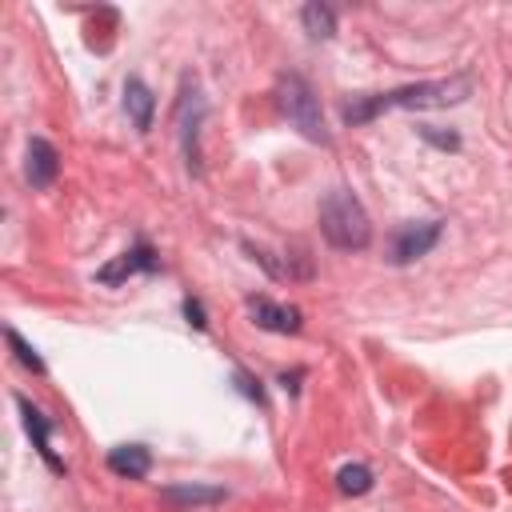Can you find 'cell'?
Wrapping results in <instances>:
<instances>
[{
  "label": "cell",
  "mask_w": 512,
  "mask_h": 512,
  "mask_svg": "<svg viewBox=\"0 0 512 512\" xmlns=\"http://www.w3.org/2000/svg\"><path fill=\"white\" fill-rule=\"evenodd\" d=\"M420 136H424L428 144L444 148V152H456V148H460V136H456V132H440L436 124H420Z\"/></svg>",
  "instance_id": "obj_16"
},
{
  "label": "cell",
  "mask_w": 512,
  "mask_h": 512,
  "mask_svg": "<svg viewBox=\"0 0 512 512\" xmlns=\"http://www.w3.org/2000/svg\"><path fill=\"white\" fill-rule=\"evenodd\" d=\"M180 308H184V320H188L192 328H200V332L208 328V316H204V304H200V300H192V296H184V304H180Z\"/></svg>",
  "instance_id": "obj_18"
},
{
  "label": "cell",
  "mask_w": 512,
  "mask_h": 512,
  "mask_svg": "<svg viewBox=\"0 0 512 512\" xmlns=\"http://www.w3.org/2000/svg\"><path fill=\"white\" fill-rule=\"evenodd\" d=\"M440 232H444V220H408V224H400V228L392 232L388 260H392V264H412V260L428 256V252L436 248Z\"/></svg>",
  "instance_id": "obj_4"
},
{
  "label": "cell",
  "mask_w": 512,
  "mask_h": 512,
  "mask_svg": "<svg viewBox=\"0 0 512 512\" xmlns=\"http://www.w3.org/2000/svg\"><path fill=\"white\" fill-rule=\"evenodd\" d=\"M300 24H304V32L312 40H332L336 36V12L328 4H320V0H312V4L300 8Z\"/></svg>",
  "instance_id": "obj_12"
},
{
  "label": "cell",
  "mask_w": 512,
  "mask_h": 512,
  "mask_svg": "<svg viewBox=\"0 0 512 512\" xmlns=\"http://www.w3.org/2000/svg\"><path fill=\"white\" fill-rule=\"evenodd\" d=\"M476 80L468 72L444 76V80H420V84H404L392 92H372V96H352L344 104V124H368L388 108H452L464 104L472 96Z\"/></svg>",
  "instance_id": "obj_1"
},
{
  "label": "cell",
  "mask_w": 512,
  "mask_h": 512,
  "mask_svg": "<svg viewBox=\"0 0 512 512\" xmlns=\"http://www.w3.org/2000/svg\"><path fill=\"white\" fill-rule=\"evenodd\" d=\"M156 268H160L156 248L144 244V240H136L128 252H120L112 264H104V268L96 272V280H100V284H124L128 276H136V272H156Z\"/></svg>",
  "instance_id": "obj_6"
},
{
  "label": "cell",
  "mask_w": 512,
  "mask_h": 512,
  "mask_svg": "<svg viewBox=\"0 0 512 512\" xmlns=\"http://www.w3.org/2000/svg\"><path fill=\"white\" fill-rule=\"evenodd\" d=\"M336 488H340L344 496H364V492L372 488V472H368L364 464H344V468L336 472Z\"/></svg>",
  "instance_id": "obj_14"
},
{
  "label": "cell",
  "mask_w": 512,
  "mask_h": 512,
  "mask_svg": "<svg viewBox=\"0 0 512 512\" xmlns=\"http://www.w3.org/2000/svg\"><path fill=\"white\" fill-rule=\"evenodd\" d=\"M16 408H20V416H24V428H28V436H32V448L44 456V464H48L52 472H64V460L52 452V420H48L32 400H24V396H16Z\"/></svg>",
  "instance_id": "obj_9"
},
{
  "label": "cell",
  "mask_w": 512,
  "mask_h": 512,
  "mask_svg": "<svg viewBox=\"0 0 512 512\" xmlns=\"http://www.w3.org/2000/svg\"><path fill=\"white\" fill-rule=\"evenodd\" d=\"M320 232L340 252H364L372 244V220L348 188H332L320 200Z\"/></svg>",
  "instance_id": "obj_2"
},
{
  "label": "cell",
  "mask_w": 512,
  "mask_h": 512,
  "mask_svg": "<svg viewBox=\"0 0 512 512\" xmlns=\"http://www.w3.org/2000/svg\"><path fill=\"white\" fill-rule=\"evenodd\" d=\"M124 112L132 116L136 132H148V128H152L156 96H152V88H148L144 80H136V76H128V80H124Z\"/></svg>",
  "instance_id": "obj_10"
},
{
  "label": "cell",
  "mask_w": 512,
  "mask_h": 512,
  "mask_svg": "<svg viewBox=\"0 0 512 512\" xmlns=\"http://www.w3.org/2000/svg\"><path fill=\"white\" fill-rule=\"evenodd\" d=\"M276 104H280V112L288 116V124H292L304 140H312V144H328V140H332L328 128H324L320 96L312 92V84H308L304 76H296V72L280 76V80H276Z\"/></svg>",
  "instance_id": "obj_3"
},
{
  "label": "cell",
  "mask_w": 512,
  "mask_h": 512,
  "mask_svg": "<svg viewBox=\"0 0 512 512\" xmlns=\"http://www.w3.org/2000/svg\"><path fill=\"white\" fill-rule=\"evenodd\" d=\"M232 380H236V388L248 396V400H256V404H264V388H260V380L252 376V372H244V368H236L232 372Z\"/></svg>",
  "instance_id": "obj_17"
},
{
  "label": "cell",
  "mask_w": 512,
  "mask_h": 512,
  "mask_svg": "<svg viewBox=\"0 0 512 512\" xmlns=\"http://www.w3.org/2000/svg\"><path fill=\"white\" fill-rule=\"evenodd\" d=\"M168 504H176V508H188V504H216V500H224V488H204V484H172V488H164L160 492Z\"/></svg>",
  "instance_id": "obj_13"
},
{
  "label": "cell",
  "mask_w": 512,
  "mask_h": 512,
  "mask_svg": "<svg viewBox=\"0 0 512 512\" xmlns=\"http://www.w3.org/2000/svg\"><path fill=\"white\" fill-rule=\"evenodd\" d=\"M56 176H60V152L44 136H32L28 152H24V180L32 188H52Z\"/></svg>",
  "instance_id": "obj_7"
},
{
  "label": "cell",
  "mask_w": 512,
  "mask_h": 512,
  "mask_svg": "<svg viewBox=\"0 0 512 512\" xmlns=\"http://www.w3.org/2000/svg\"><path fill=\"white\" fill-rule=\"evenodd\" d=\"M4 336H8V344H12V352H16V360H20V364H24L28 372H36V376H44V360L36 356V348H32V344H28V340H24V336H20L16 328H8Z\"/></svg>",
  "instance_id": "obj_15"
},
{
  "label": "cell",
  "mask_w": 512,
  "mask_h": 512,
  "mask_svg": "<svg viewBox=\"0 0 512 512\" xmlns=\"http://www.w3.org/2000/svg\"><path fill=\"white\" fill-rule=\"evenodd\" d=\"M248 316H252L256 328H264V332H280V336H296V332L304 328L300 308H292V304H276V300H268V296H248Z\"/></svg>",
  "instance_id": "obj_5"
},
{
  "label": "cell",
  "mask_w": 512,
  "mask_h": 512,
  "mask_svg": "<svg viewBox=\"0 0 512 512\" xmlns=\"http://www.w3.org/2000/svg\"><path fill=\"white\" fill-rule=\"evenodd\" d=\"M244 248L252 252V260H256L272 280H308V276H312V260H308L304 252L280 256V252H268V248H260V244H252V240H244Z\"/></svg>",
  "instance_id": "obj_8"
},
{
  "label": "cell",
  "mask_w": 512,
  "mask_h": 512,
  "mask_svg": "<svg viewBox=\"0 0 512 512\" xmlns=\"http://www.w3.org/2000/svg\"><path fill=\"white\" fill-rule=\"evenodd\" d=\"M108 468L124 480H144L148 468H152V452L144 444H120V448L108 452Z\"/></svg>",
  "instance_id": "obj_11"
}]
</instances>
